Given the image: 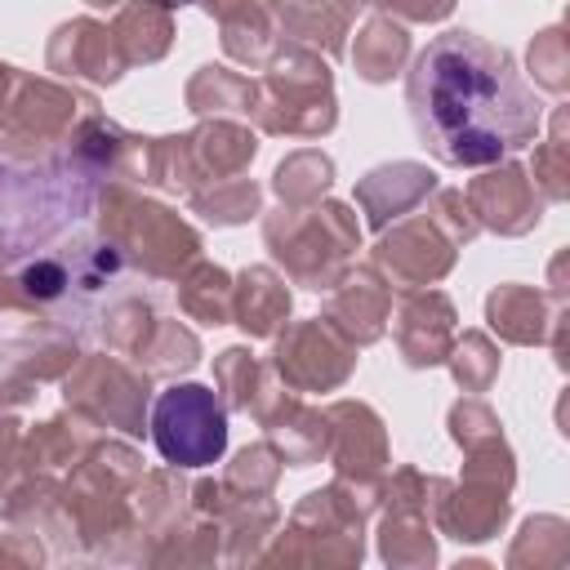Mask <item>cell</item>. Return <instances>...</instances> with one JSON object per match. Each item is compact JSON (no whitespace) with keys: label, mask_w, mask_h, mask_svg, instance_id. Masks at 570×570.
Returning a JSON list of instances; mask_svg holds the SVG:
<instances>
[{"label":"cell","mask_w":570,"mask_h":570,"mask_svg":"<svg viewBox=\"0 0 570 570\" xmlns=\"http://www.w3.org/2000/svg\"><path fill=\"white\" fill-rule=\"evenodd\" d=\"M405 102L419 138L445 165H494L539 129V94L512 53L472 31H441L419 49Z\"/></svg>","instance_id":"6da1fadb"},{"label":"cell","mask_w":570,"mask_h":570,"mask_svg":"<svg viewBox=\"0 0 570 570\" xmlns=\"http://www.w3.org/2000/svg\"><path fill=\"white\" fill-rule=\"evenodd\" d=\"M151 445L165 463L205 468L227 450V405L205 383L165 387L151 401Z\"/></svg>","instance_id":"7a4b0ae2"}]
</instances>
